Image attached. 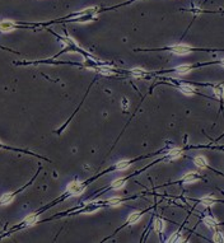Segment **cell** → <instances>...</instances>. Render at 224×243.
Listing matches in <instances>:
<instances>
[{
	"mask_svg": "<svg viewBox=\"0 0 224 243\" xmlns=\"http://www.w3.org/2000/svg\"><path fill=\"white\" fill-rule=\"evenodd\" d=\"M68 191H69V192H70L71 195L78 196V195H80V194L84 192V186H82L79 182L74 181V182H71V183L68 186Z\"/></svg>",
	"mask_w": 224,
	"mask_h": 243,
	"instance_id": "cell-1",
	"label": "cell"
},
{
	"mask_svg": "<svg viewBox=\"0 0 224 243\" xmlns=\"http://www.w3.org/2000/svg\"><path fill=\"white\" fill-rule=\"evenodd\" d=\"M172 51H173L175 54H177V55H187V54L191 51V48L188 47V46L177 45V46H173V47H172Z\"/></svg>",
	"mask_w": 224,
	"mask_h": 243,
	"instance_id": "cell-2",
	"label": "cell"
},
{
	"mask_svg": "<svg viewBox=\"0 0 224 243\" xmlns=\"http://www.w3.org/2000/svg\"><path fill=\"white\" fill-rule=\"evenodd\" d=\"M0 31L2 32H12L14 31V23L12 21H3L0 23Z\"/></svg>",
	"mask_w": 224,
	"mask_h": 243,
	"instance_id": "cell-3",
	"label": "cell"
},
{
	"mask_svg": "<svg viewBox=\"0 0 224 243\" xmlns=\"http://www.w3.org/2000/svg\"><path fill=\"white\" fill-rule=\"evenodd\" d=\"M13 194H4L2 197H0V204L2 205H8L13 201Z\"/></svg>",
	"mask_w": 224,
	"mask_h": 243,
	"instance_id": "cell-4",
	"label": "cell"
},
{
	"mask_svg": "<svg viewBox=\"0 0 224 243\" xmlns=\"http://www.w3.org/2000/svg\"><path fill=\"white\" fill-rule=\"evenodd\" d=\"M37 219H38V216L36 214H31V215H28L27 218L24 219V224L25 225H33L34 223L37 222Z\"/></svg>",
	"mask_w": 224,
	"mask_h": 243,
	"instance_id": "cell-5",
	"label": "cell"
},
{
	"mask_svg": "<svg viewBox=\"0 0 224 243\" xmlns=\"http://www.w3.org/2000/svg\"><path fill=\"white\" fill-rule=\"evenodd\" d=\"M163 229H164V223H163L160 219H157L156 222H154V230H156L157 233H160V232H163Z\"/></svg>",
	"mask_w": 224,
	"mask_h": 243,
	"instance_id": "cell-6",
	"label": "cell"
},
{
	"mask_svg": "<svg viewBox=\"0 0 224 243\" xmlns=\"http://www.w3.org/2000/svg\"><path fill=\"white\" fill-rule=\"evenodd\" d=\"M195 164L197 167H200V168H205L206 166H208V163H206V159L204 158V157H196L195 158Z\"/></svg>",
	"mask_w": 224,
	"mask_h": 243,
	"instance_id": "cell-7",
	"label": "cell"
},
{
	"mask_svg": "<svg viewBox=\"0 0 224 243\" xmlns=\"http://www.w3.org/2000/svg\"><path fill=\"white\" fill-rule=\"evenodd\" d=\"M176 71L178 74H187L188 71H191V66L190 65H181V66L176 68Z\"/></svg>",
	"mask_w": 224,
	"mask_h": 243,
	"instance_id": "cell-8",
	"label": "cell"
},
{
	"mask_svg": "<svg viewBox=\"0 0 224 243\" xmlns=\"http://www.w3.org/2000/svg\"><path fill=\"white\" fill-rule=\"evenodd\" d=\"M129 167H130V162H129V160H121V162H118L117 166H116V168L118 171H125Z\"/></svg>",
	"mask_w": 224,
	"mask_h": 243,
	"instance_id": "cell-9",
	"label": "cell"
},
{
	"mask_svg": "<svg viewBox=\"0 0 224 243\" xmlns=\"http://www.w3.org/2000/svg\"><path fill=\"white\" fill-rule=\"evenodd\" d=\"M197 179H199V176H197L195 172H194V173H188V175H186V176L183 177V181H185V182H195V181H197Z\"/></svg>",
	"mask_w": 224,
	"mask_h": 243,
	"instance_id": "cell-10",
	"label": "cell"
},
{
	"mask_svg": "<svg viewBox=\"0 0 224 243\" xmlns=\"http://www.w3.org/2000/svg\"><path fill=\"white\" fill-rule=\"evenodd\" d=\"M139 219H140V213H133L129 216L127 222H129V224H135L136 222H139Z\"/></svg>",
	"mask_w": 224,
	"mask_h": 243,
	"instance_id": "cell-11",
	"label": "cell"
},
{
	"mask_svg": "<svg viewBox=\"0 0 224 243\" xmlns=\"http://www.w3.org/2000/svg\"><path fill=\"white\" fill-rule=\"evenodd\" d=\"M204 223L208 225L209 228H215V227H217V222H215L213 218H210V216H206V218L204 219Z\"/></svg>",
	"mask_w": 224,
	"mask_h": 243,
	"instance_id": "cell-12",
	"label": "cell"
},
{
	"mask_svg": "<svg viewBox=\"0 0 224 243\" xmlns=\"http://www.w3.org/2000/svg\"><path fill=\"white\" fill-rule=\"evenodd\" d=\"M125 185V179H122V178H120V179H116L114 183H112V188H115V190H120V188H122V186Z\"/></svg>",
	"mask_w": 224,
	"mask_h": 243,
	"instance_id": "cell-13",
	"label": "cell"
},
{
	"mask_svg": "<svg viewBox=\"0 0 224 243\" xmlns=\"http://www.w3.org/2000/svg\"><path fill=\"white\" fill-rule=\"evenodd\" d=\"M181 91H182V93L186 94V95H192L195 93V91L191 88V87H188V85H182V87H181Z\"/></svg>",
	"mask_w": 224,
	"mask_h": 243,
	"instance_id": "cell-14",
	"label": "cell"
},
{
	"mask_svg": "<svg viewBox=\"0 0 224 243\" xmlns=\"http://www.w3.org/2000/svg\"><path fill=\"white\" fill-rule=\"evenodd\" d=\"M108 202H110V205H112V206H118L120 204H122V200H121L120 197H114V199H110Z\"/></svg>",
	"mask_w": 224,
	"mask_h": 243,
	"instance_id": "cell-15",
	"label": "cell"
},
{
	"mask_svg": "<svg viewBox=\"0 0 224 243\" xmlns=\"http://www.w3.org/2000/svg\"><path fill=\"white\" fill-rule=\"evenodd\" d=\"M169 155L173 159H177V158H180L181 157V149H172L171 152H169Z\"/></svg>",
	"mask_w": 224,
	"mask_h": 243,
	"instance_id": "cell-16",
	"label": "cell"
},
{
	"mask_svg": "<svg viewBox=\"0 0 224 243\" xmlns=\"http://www.w3.org/2000/svg\"><path fill=\"white\" fill-rule=\"evenodd\" d=\"M201 201H203L204 205L209 206V205H213V204L215 202V199H213V197H205V199H203Z\"/></svg>",
	"mask_w": 224,
	"mask_h": 243,
	"instance_id": "cell-17",
	"label": "cell"
},
{
	"mask_svg": "<svg viewBox=\"0 0 224 243\" xmlns=\"http://www.w3.org/2000/svg\"><path fill=\"white\" fill-rule=\"evenodd\" d=\"M144 74V70H141V69H133V75L135 76H143Z\"/></svg>",
	"mask_w": 224,
	"mask_h": 243,
	"instance_id": "cell-18",
	"label": "cell"
},
{
	"mask_svg": "<svg viewBox=\"0 0 224 243\" xmlns=\"http://www.w3.org/2000/svg\"><path fill=\"white\" fill-rule=\"evenodd\" d=\"M214 242H223V236H222V233H215L214 234Z\"/></svg>",
	"mask_w": 224,
	"mask_h": 243,
	"instance_id": "cell-19",
	"label": "cell"
},
{
	"mask_svg": "<svg viewBox=\"0 0 224 243\" xmlns=\"http://www.w3.org/2000/svg\"><path fill=\"white\" fill-rule=\"evenodd\" d=\"M214 93L218 95V97H222V85H219L218 88H215L214 89Z\"/></svg>",
	"mask_w": 224,
	"mask_h": 243,
	"instance_id": "cell-20",
	"label": "cell"
}]
</instances>
